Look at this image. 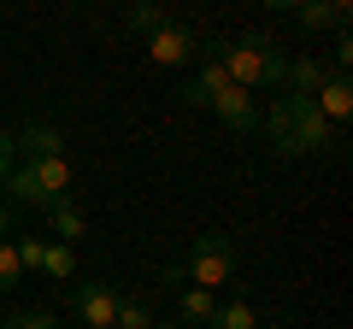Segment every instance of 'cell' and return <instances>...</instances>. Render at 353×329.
<instances>
[{
  "label": "cell",
  "mask_w": 353,
  "mask_h": 329,
  "mask_svg": "<svg viewBox=\"0 0 353 329\" xmlns=\"http://www.w3.org/2000/svg\"><path fill=\"white\" fill-rule=\"evenodd\" d=\"M259 129L271 136V147H277L283 159L330 153V147H336V136H341V129L312 106V94H283V100L271 106V118H259Z\"/></svg>",
  "instance_id": "obj_1"
},
{
  "label": "cell",
  "mask_w": 353,
  "mask_h": 329,
  "mask_svg": "<svg viewBox=\"0 0 353 329\" xmlns=\"http://www.w3.org/2000/svg\"><path fill=\"white\" fill-rule=\"evenodd\" d=\"M218 65H224V76L236 89H248V94L289 89V59H283V47L265 36V30H248V36H236V41H218Z\"/></svg>",
  "instance_id": "obj_2"
},
{
  "label": "cell",
  "mask_w": 353,
  "mask_h": 329,
  "mask_svg": "<svg viewBox=\"0 0 353 329\" xmlns=\"http://www.w3.org/2000/svg\"><path fill=\"white\" fill-rule=\"evenodd\" d=\"M71 182H77L71 159L53 153V159H18V171L0 189H6V206H36V212H48V206L71 200Z\"/></svg>",
  "instance_id": "obj_3"
},
{
  "label": "cell",
  "mask_w": 353,
  "mask_h": 329,
  "mask_svg": "<svg viewBox=\"0 0 353 329\" xmlns=\"http://www.w3.org/2000/svg\"><path fill=\"white\" fill-rule=\"evenodd\" d=\"M236 277V247H230V235H194V247H189V259H183V265H171L165 270V282H189V288H224V282Z\"/></svg>",
  "instance_id": "obj_4"
},
{
  "label": "cell",
  "mask_w": 353,
  "mask_h": 329,
  "mask_svg": "<svg viewBox=\"0 0 353 329\" xmlns=\"http://www.w3.org/2000/svg\"><path fill=\"white\" fill-rule=\"evenodd\" d=\"M65 312H71L83 329H112L118 288H112V282H71V288H65Z\"/></svg>",
  "instance_id": "obj_5"
},
{
  "label": "cell",
  "mask_w": 353,
  "mask_h": 329,
  "mask_svg": "<svg viewBox=\"0 0 353 329\" xmlns=\"http://www.w3.org/2000/svg\"><path fill=\"white\" fill-rule=\"evenodd\" d=\"M206 106L218 112V124L241 129V136H253V129H259V100H253L248 89H236V83H230V89H218V94H212Z\"/></svg>",
  "instance_id": "obj_6"
},
{
  "label": "cell",
  "mask_w": 353,
  "mask_h": 329,
  "mask_svg": "<svg viewBox=\"0 0 353 329\" xmlns=\"http://www.w3.org/2000/svg\"><path fill=\"white\" fill-rule=\"evenodd\" d=\"M148 59L165 65V71H176V65H189V59H194V36H189L183 24H159V30L148 36Z\"/></svg>",
  "instance_id": "obj_7"
},
{
  "label": "cell",
  "mask_w": 353,
  "mask_h": 329,
  "mask_svg": "<svg viewBox=\"0 0 353 329\" xmlns=\"http://www.w3.org/2000/svg\"><path fill=\"white\" fill-rule=\"evenodd\" d=\"M312 106L330 118V124H347V112H353V76H341V71H330L324 83H318V94H312Z\"/></svg>",
  "instance_id": "obj_8"
},
{
  "label": "cell",
  "mask_w": 353,
  "mask_h": 329,
  "mask_svg": "<svg viewBox=\"0 0 353 329\" xmlns=\"http://www.w3.org/2000/svg\"><path fill=\"white\" fill-rule=\"evenodd\" d=\"M12 153L18 159H53V153H65V129L59 124H24L12 136Z\"/></svg>",
  "instance_id": "obj_9"
},
{
  "label": "cell",
  "mask_w": 353,
  "mask_h": 329,
  "mask_svg": "<svg viewBox=\"0 0 353 329\" xmlns=\"http://www.w3.org/2000/svg\"><path fill=\"white\" fill-rule=\"evenodd\" d=\"M212 312H218V294L212 288H183V294H176V323H183V329H201Z\"/></svg>",
  "instance_id": "obj_10"
},
{
  "label": "cell",
  "mask_w": 353,
  "mask_h": 329,
  "mask_svg": "<svg viewBox=\"0 0 353 329\" xmlns=\"http://www.w3.org/2000/svg\"><path fill=\"white\" fill-rule=\"evenodd\" d=\"M48 224H53V235H59L65 247H77L83 229H88V217H83V206H77V200H59V206H48Z\"/></svg>",
  "instance_id": "obj_11"
},
{
  "label": "cell",
  "mask_w": 353,
  "mask_h": 329,
  "mask_svg": "<svg viewBox=\"0 0 353 329\" xmlns=\"http://www.w3.org/2000/svg\"><path fill=\"white\" fill-rule=\"evenodd\" d=\"M330 76V65L318 59V53H306V59H289V89L283 94H318V83Z\"/></svg>",
  "instance_id": "obj_12"
},
{
  "label": "cell",
  "mask_w": 353,
  "mask_h": 329,
  "mask_svg": "<svg viewBox=\"0 0 353 329\" xmlns=\"http://www.w3.org/2000/svg\"><path fill=\"white\" fill-rule=\"evenodd\" d=\"M201 329H259V312H253V300H224Z\"/></svg>",
  "instance_id": "obj_13"
},
{
  "label": "cell",
  "mask_w": 353,
  "mask_h": 329,
  "mask_svg": "<svg viewBox=\"0 0 353 329\" xmlns=\"http://www.w3.org/2000/svg\"><path fill=\"white\" fill-rule=\"evenodd\" d=\"M289 18L306 30V36H318V30H341V24H347V18H336V12H330L324 0H294V12H289Z\"/></svg>",
  "instance_id": "obj_14"
},
{
  "label": "cell",
  "mask_w": 353,
  "mask_h": 329,
  "mask_svg": "<svg viewBox=\"0 0 353 329\" xmlns=\"http://www.w3.org/2000/svg\"><path fill=\"white\" fill-rule=\"evenodd\" d=\"M41 277H53V282H71L77 277V253L65 247V241H48V253H41Z\"/></svg>",
  "instance_id": "obj_15"
},
{
  "label": "cell",
  "mask_w": 353,
  "mask_h": 329,
  "mask_svg": "<svg viewBox=\"0 0 353 329\" xmlns=\"http://www.w3.org/2000/svg\"><path fill=\"white\" fill-rule=\"evenodd\" d=\"M124 24L136 30V36H153V30L171 24V18H165V6H153V0H136V6H124Z\"/></svg>",
  "instance_id": "obj_16"
},
{
  "label": "cell",
  "mask_w": 353,
  "mask_h": 329,
  "mask_svg": "<svg viewBox=\"0 0 353 329\" xmlns=\"http://www.w3.org/2000/svg\"><path fill=\"white\" fill-rule=\"evenodd\" d=\"M148 323H153L148 300H130V294H118V317H112V329H148Z\"/></svg>",
  "instance_id": "obj_17"
},
{
  "label": "cell",
  "mask_w": 353,
  "mask_h": 329,
  "mask_svg": "<svg viewBox=\"0 0 353 329\" xmlns=\"http://www.w3.org/2000/svg\"><path fill=\"white\" fill-rule=\"evenodd\" d=\"M18 282H24V265H18V253H12V241H0V294H12Z\"/></svg>",
  "instance_id": "obj_18"
},
{
  "label": "cell",
  "mask_w": 353,
  "mask_h": 329,
  "mask_svg": "<svg viewBox=\"0 0 353 329\" xmlns=\"http://www.w3.org/2000/svg\"><path fill=\"white\" fill-rule=\"evenodd\" d=\"M12 253H18V265H24V277H30V270H41L48 241H41V235H24V241H12Z\"/></svg>",
  "instance_id": "obj_19"
},
{
  "label": "cell",
  "mask_w": 353,
  "mask_h": 329,
  "mask_svg": "<svg viewBox=\"0 0 353 329\" xmlns=\"http://www.w3.org/2000/svg\"><path fill=\"white\" fill-rule=\"evenodd\" d=\"M6 329H59V317H53V312H12Z\"/></svg>",
  "instance_id": "obj_20"
},
{
  "label": "cell",
  "mask_w": 353,
  "mask_h": 329,
  "mask_svg": "<svg viewBox=\"0 0 353 329\" xmlns=\"http://www.w3.org/2000/svg\"><path fill=\"white\" fill-rule=\"evenodd\" d=\"M347 65H353V36H347V24H341V30H336V65H330V71L347 76Z\"/></svg>",
  "instance_id": "obj_21"
},
{
  "label": "cell",
  "mask_w": 353,
  "mask_h": 329,
  "mask_svg": "<svg viewBox=\"0 0 353 329\" xmlns=\"http://www.w3.org/2000/svg\"><path fill=\"white\" fill-rule=\"evenodd\" d=\"M18 171V153H12V136H6V129H0V182L12 177Z\"/></svg>",
  "instance_id": "obj_22"
},
{
  "label": "cell",
  "mask_w": 353,
  "mask_h": 329,
  "mask_svg": "<svg viewBox=\"0 0 353 329\" xmlns=\"http://www.w3.org/2000/svg\"><path fill=\"white\" fill-rule=\"evenodd\" d=\"M12 212H18V206H6V200H0V241L12 235Z\"/></svg>",
  "instance_id": "obj_23"
},
{
  "label": "cell",
  "mask_w": 353,
  "mask_h": 329,
  "mask_svg": "<svg viewBox=\"0 0 353 329\" xmlns=\"http://www.w3.org/2000/svg\"><path fill=\"white\" fill-rule=\"evenodd\" d=\"M324 6H330L336 18H347V12H353V0H324Z\"/></svg>",
  "instance_id": "obj_24"
},
{
  "label": "cell",
  "mask_w": 353,
  "mask_h": 329,
  "mask_svg": "<svg viewBox=\"0 0 353 329\" xmlns=\"http://www.w3.org/2000/svg\"><path fill=\"white\" fill-rule=\"evenodd\" d=\"M259 6H271V12H294V0H259Z\"/></svg>",
  "instance_id": "obj_25"
},
{
  "label": "cell",
  "mask_w": 353,
  "mask_h": 329,
  "mask_svg": "<svg viewBox=\"0 0 353 329\" xmlns=\"http://www.w3.org/2000/svg\"><path fill=\"white\" fill-rule=\"evenodd\" d=\"M148 329H183V323H148Z\"/></svg>",
  "instance_id": "obj_26"
},
{
  "label": "cell",
  "mask_w": 353,
  "mask_h": 329,
  "mask_svg": "<svg viewBox=\"0 0 353 329\" xmlns=\"http://www.w3.org/2000/svg\"><path fill=\"white\" fill-rule=\"evenodd\" d=\"M271 329H294V323H271Z\"/></svg>",
  "instance_id": "obj_27"
}]
</instances>
